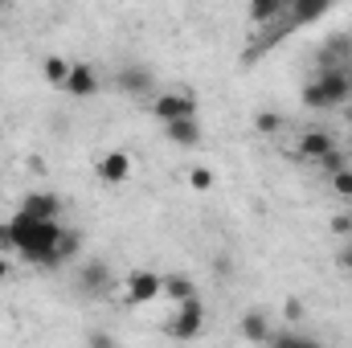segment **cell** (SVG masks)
I'll use <instances>...</instances> for the list:
<instances>
[{"label":"cell","instance_id":"cell-6","mask_svg":"<svg viewBox=\"0 0 352 348\" xmlns=\"http://www.w3.org/2000/svg\"><path fill=\"white\" fill-rule=\"evenodd\" d=\"M115 87L123 90V94H131V98H144V94H152L156 90V78H152V70L148 66H119V74H115Z\"/></svg>","mask_w":352,"mask_h":348},{"label":"cell","instance_id":"cell-24","mask_svg":"<svg viewBox=\"0 0 352 348\" xmlns=\"http://www.w3.org/2000/svg\"><path fill=\"white\" fill-rule=\"evenodd\" d=\"M332 188H336L340 197H352V168H344V173L332 176Z\"/></svg>","mask_w":352,"mask_h":348},{"label":"cell","instance_id":"cell-12","mask_svg":"<svg viewBox=\"0 0 352 348\" xmlns=\"http://www.w3.org/2000/svg\"><path fill=\"white\" fill-rule=\"evenodd\" d=\"M164 135H168V144H176V148H197L201 144V123H197V115L192 119H176V123L164 127Z\"/></svg>","mask_w":352,"mask_h":348},{"label":"cell","instance_id":"cell-19","mask_svg":"<svg viewBox=\"0 0 352 348\" xmlns=\"http://www.w3.org/2000/svg\"><path fill=\"white\" fill-rule=\"evenodd\" d=\"M70 66H74V62H66V58H45V78H50L54 87H66Z\"/></svg>","mask_w":352,"mask_h":348},{"label":"cell","instance_id":"cell-23","mask_svg":"<svg viewBox=\"0 0 352 348\" xmlns=\"http://www.w3.org/2000/svg\"><path fill=\"white\" fill-rule=\"evenodd\" d=\"M87 348H119V345H115V336H111V332H102V328H94V332L87 336Z\"/></svg>","mask_w":352,"mask_h":348},{"label":"cell","instance_id":"cell-9","mask_svg":"<svg viewBox=\"0 0 352 348\" xmlns=\"http://www.w3.org/2000/svg\"><path fill=\"white\" fill-rule=\"evenodd\" d=\"M66 94H74V98H94L98 94V74H94V66L90 62H74L70 66V78H66Z\"/></svg>","mask_w":352,"mask_h":348},{"label":"cell","instance_id":"cell-2","mask_svg":"<svg viewBox=\"0 0 352 348\" xmlns=\"http://www.w3.org/2000/svg\"><path fill=\"white\" fill-rule=\"evenodd\" d=\"M352 98V83H349V70L344 66H324L316 83L303 87V102L311 111H328V107H340Z\"/></svg>","mask_w":352,"mask_h":348},{"label":"cell","instance_id":"cell-18","mask_svg":"<svg viewBox=\"0 0 352 348\" xmlns=\"http://www.w3.org/2000/svg\"><path fill=\"white\" fill-rule=\"evenodd\" d=\"M78 250H82V234H78V230H66L62 242H58V262L78 259Z\"/></svg>","mask_w":352,"mask_h":348},{"label":"cell","instance_id":"cell-3","mask_svg":"<svg viewBox=\"0 0 352 348\" xmlns=\"http://www.w3.org/2000/svg\"><path fill=\"white\" fill-rule=\"evenodd\" d=\"M205 320H209L205 303H201V299H188V303H180L173 312V320L164 324V332H168L173 340H197L201 328H205Z\"/></svg>","mask_w":352,"mask_h":348},{"label":"cell","instance_id":"cell-21","mask_svg":"<svg viewBox=\"0 0 352 348\" xmlns=\"http://www.w3.org/2000/svg\"><path fill=\"white\" fill-rule=\"evenodd\" d=\"M320 168H324L328 176H336V173H344V168H349V160H344V152H328V156L320 160Z\"/></svg>","mask_w":352,"mask_h":348},{"label":"cell","instance_id":"cell-1","mask_svg":"<svg viewBox=\"0 0 352 348\" xmlns=\"http://www.w3.org/2000/svg\"><path fill=\"white\" fill-rule=\"evenodd\" d=\"M8 226H12V242H16V254H25L29 262H37V266H45V270H58L62 262H58V242H62V221H33V217H25V213H16V217H8Z\"/></svg>","mask_w":352,"mask_h":348},{"label":"cell","instance_id":"cell-20","mask_svg":"<svg viewBox=\"0 0 352 348\" xmlns=\"http://www.w3.org/2000/svg\"><path fill=\"white\" fill-rule=\"evenodd\" d=\"M254 127H258L263 135H274V131L283 127V115H274V111H258V119H254Z\"/></svg>","mask_w":352,"mask_h":348},{"label":"cell","instance_id":"cell-22","mask_svg":"<svg viewBox=\"0 0 352 348\" xmlns=\"http://www.w3.org/2000/svg\"><path fill=\"white\" fill-rule=\"evenodd\" d=\"M188 184H192L197 193H205V188H213V173H209V168H192V173H188Z\"/></svg>","mask_w":352,"mask_h":348},{"label":"cell","instance_id":"cell-4","mask_svg":"<svg viewBox=\"0 0 352 348\" xmlns=\"http://www.w3.org/2000/svg\"><path fill=\"white\" fill-rule=\"evenodd\" d=\"M74 287H78V295H87V299H107V295H111V266L102 259L78 262Z\"/></svg>","mask_w":352,"mask_h":348},{"label":"cell","instance_id":"cell-8","mask_svg":"<svg viewBox=\"0 0 352 348\" xmlns=\"http://www.w3.org/2000/svg\"><path fill=\"white\" fill-rule=\"evenodd\" d=\"M164 295V279L160 274H152V270H131V279H127V299L131 303H152V299H160Z\"/></svg>","mask_w":352,"mask_h":348},{"label":"cell","instance_id":"cell-15","mask_svg":"<svg viewBox=\"0 0 352 348\" xmlns=\"http://www.w3.org/2000/svg\"><path fill=\"white\" fill-rule=\"evenodd\" d=\"M164 299H173L176 307H180V303L201 299V295H197V283H192L188 274H168V279H164Z\"/></svg>","mask_w":352,"mask_h":348},{"label":"cell","instance_id":"cell-13","mask_svg":"<svg viewBox=\"0 0 352 348\" xmlns=\"http://www.w3.org/2000/svg\"><path fill=\"white\" fill-rule=\"evenodd\" d=\"M320 17H328V4H324V0H316V4H307V0H287V25H311V21H320Z\"/></svg>","mask_w":352,"mask_h":348},{"label":"cell","instance_id":"cell-7","mask_svg":"<svg viewBox=\"0 0 352 348\" xmlns=\"http://www.w3.org/2000/svg\"><path fill=\"white\" fill-rule=\"evenodd\" d=\"M21 213H25V217H33V221H58V217H62V197H58V193L37 188V193H29V197H25Z\"/></svg>","mask_w":352,"mask_h":348},{"label":"cell","instance_id":"cell-29","mask_svg":"<svg viewBox=\"0 0 352 348\" xmlns=\"http://www.w3.org/2000/svg\"><path fill=\"white\" fill-rule=\"evenodd\" d=\"M340 266H349V270H352V250H344V254H340Z\"/></svg>","mask_w":352,"mask_h":348},{"label":"cell","instance_id":"cell-17","mask_svg":"<svg viewBox=\"0 0 352 348\" xmlns=\"http://www.w3.org/2000/svg\"><path fill=\"white\" fill-rule=\"evenodd\" d=\"M283 17H287V0H254L250 4V21H258V25L283 21Z\"/></svg>","mask_w":352,"mask_h":348},{"label":"cell","instance_id":"cell-10","mask_svg":"<svg viewBox=\"0 0 352 348\" xmlns=\"http://www.w3.org/2000/svg\"><path fill=\"white\" fill-rule=\"evenodd\" d=\"M127 176H131V156H127V152H107V156L98 160V180L119 184V180H127Z\"/></svg>","mask_w":352,"mask_h":348},{"label":"cell","instance_id":"cell-14","mask_svg":"<svg viewBox=\"0 0 352 348\" xmlns=\"http://www.w3.org/2000/svg\"><path fill=\"white\" fill-rule=\"evenodd\" d=\"M299 152H303L307 160H324L328 152H336V144H332V135H328V131H303Z\"/></svg>","mask_w":352,"mask_h":348},{"label":"cell","instance_id":"cell-16","mask_svg":"<svg viewBox=\"0 0 352 348\" xmlns=\"http://www.w3.org/2000/svg\"><path fill=\"white\" fill-rule=\"evenodd\" d=\"M238 328H242V336H246V340H254V345H258V340L266 345V336L274 332V328H270V320H266V312H246Z\"/></svg>","mask_w":352,"mask_h":348},{"label":"cell","instance_id":"cell-11","mask_svg":"<svg viewBox=\"0 0 352 348\" xmlns=\"http://www.w3.org/2000/svg\"><path fill=\"white\" fill-rule=\"evenodd\" d=\"M266 348H324V340H316V336H307L299 328H274L266 336Z\"/></svg>","mask_w":352,"mask_h":348},{"label":"cell","instance_id":"cell-5","mask_svg":"<svg viewBox=\"0 0 352 348\" xmlns=\"http://www.w3.org/2000/svg\"><path fill=\"white\" fill-rule=\"evenodd\" d=\"M152 111H156V119L168 127L176 119H192V115H197V98L168 90V94H156V98H152Z\"/></svg>","mask_w":352,"mask_h":348},{"label":"cell","instance_id":"cell-27","mask_svg":"<svg viewBox=\"0 0 352 348\" xmlns=\"http://www.w3.org/2000/svg\"><path fill=\"white\" fill-rule=\"evenodd\" d=\"M283 312H287V320H303V303H299V299H287Z\"/></svg>","mask_w":352,"mask_h":348},{"label":"cell","instance_id":"cell-26","mask_svg":"<svg viewBox=\"0 0 352 348\" xmlns=\"http://www.w3.org/2000/svg\"><path fill=\"white\" fill-rule=\"evenodd\" d=\"M332 234L349 238V234H352V217H332Z\"/></svg>","mask_w":352,"mask_h":348},{"label":"cell","instance_id":"cell-25","mask_svg":"<svg viewBox=\"0 0 352 348\" xmlns=\"http://www.w3.org/2000/svg\"><path fill=\"white\" fill-rule=\"evenodd\" d=\"M12 250H16V242H12V226H8V221H0V254L8 259Z\"/></svg>","mask_w":352,"mask_h":348},{"label":"cell","instance_id":"cell-28","mask_svg":"<svg viewBox=\"0 0 352 348\" xmlns=\"http://www.w3.org/2000/svg\"><path fill=\"white\" fill-rule=\"evenodd\" d=\"M8 270H12V262H8V259H4V254H0V283L8 279Z\"/></svg>","mask_w":352,"mask_h":348}]
</instances>
